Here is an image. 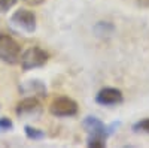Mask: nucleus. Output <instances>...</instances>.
<instances>
[{"mask_svg":"<svg viewBox=\"0 0 149 148\" xmlns=\"http://www.w3.org/2000/svg\"><path fill=\"white\" fill-rule=\"evenodd\" d=\"M10 22L22 32L33 33L36 30V15L29 9H18L10 17Z\"/></svg>","mask_w":149,"mask_h":148,"instance_id":"obj_4","label":"nucleus"},{"mask_svg":"<svg viewBox=\"0 0 149 148\" xmlns=\"http://www.w3.org/2000/svg\"><path fill=\"white\" fill-rule=\"evenodd\" d=\"M42 109V105L39 102V97L36 96H29L26 99L17 105V114L19 117H24V115H31V114H36V112H40Z\"/></svg>","mask_w":149,"mask_h":148,"instance_id":"obj_6","label":"nucleus"},{"mask_svg":"<svg viewBox=\"0 0 149 148\" xmlns=\"http://www.w3.org/2000/svg\"><path fill=\"white\" fill-rule=\"evenodd\" d=\"M133 130L149 133V118H145V120H140L139 123H136V124L133 126Z\"/></svg>","mask_w":149,"mask_h":148,"instance_id":"obj_12","label":"nucleus"},{"mask_svg":"<svg viewBox=\"0 0 149 148\" xmlns=\"http://www.w3.org/2000/svg\"><path fill=\"white\" fill-rule=\"evenodd\" d=\"M112 32H113V26H112L110 22H106V21L95 24V27H94V33L98 38H107Z\"/></svg>","mask_w":149,"mask_h":148,"instance_id":"obj_9","label":"nucleus"},{"mask_svg":"<svg viewBox=\"0 0 149 148\" xmlns=\"http://www.w3.org/2000/svg\"><path fill=\"white\" fill-rule=\"evenodd\" d=\"M19 60L24 70H33V69L45 66V63L49 60V54L39 46H31L27 51L22 53Z\"/></svg>","mask_w":149,"mask_h":148,"instance_id":"obj_2","label":"nucleus"},{"mask_svg":"<svg viewBox=\"0 0 149 148\" xmlns=\"http://www.w3.org/2000/svg\"><path fill=\"white\" fill-rule=\"evenodd\" d=\"M21 58V48L9 34H0V60L8 65H15Z\"/></svg>","mask_w":149,"mask_h":148,"instance_id":"obj_1","label":"nucleus"},{"mask_svg":"<svg viewBox=\"0 0 149 148\" xmlns=\"http://www.w3.org/2000/svg\"><path fill=\"white\" fill-rule=\"evenodd\" d=\"M137 3L140 6H149V0H137Z\"/></svg>","mask_w":149,"mask_h":148,"instance_id":"obj_16","label":"nucleus"},{"mask_svg":"<svg viewBox=\"0 0 149 148\" xmlns=\"http://www.w3.org/2000/svg\"><path fill=\"white\" fill-rule=\"evenodd\" d=\"M24 132H26L27 138H30V139H33V141H39V139H43V138H45V133H43L42 130L34 129V127H31V126H26V127H24Z\"/></svg>","mask_w":149,"mask_h":148,"instance_id":"obj_10","label":"nucleus"},{"mask_svg":"<svg viewBox=\"0 0 149 148\" xmlns=\"http://www.w3.org/2000/svg\"><path fill=\"white\" fill-rule=\"evenodd\" d=\"M24 3H27V5H30V6H37V5H42V3H45L46 0H22Z\"/></svg>","mask_w":149,"mask_h":148,"instance_id":"obj_15","label":"nucleus"},{"mask_svg":"<svg viewBox=\"0 0 149 148\" xmlns=\"http://www.w3.org/2000/svg\"><path fill=\"white\" fill-rule=\"evenodd\" d=\"M17 0H0V12H6L15 5Z\"/></svg>","mask_w":149,"mask_h":148,"instance_id":"obj_14","label":"nucleus"},{"mask_svg":"<svg viewBox=\"0 0 149 148\" xmlns=\"http://www.w3.org/2000/svg\"><path fill=\"white\" fill-rule=\"evenodd\" d=\"M19 91L24 93V94H30L33 93L36 97H43L46 94V87H45V84L42 81H37V79H30L27 82H24L21 84V87H19Z\"/></svg>","mask_w":149,"mask_h":148,"instance_id":"obj_8","label":"nucleus"},{"mask_svg":"<svg viewBox=\"0 0 149 148\" xmlns=\"http://www.w3.org/2000/svg\"><path fill=\"white\" fill-rule=\"evenodd\" d=\"M12 126H14V124H12V121L9 118H0V133L10 130Z\"/></svg>","mask_w":149,"mask_h":148,"instance_id":"obj_13","label":"nucleus"},{"mask_svg":"<svg viewBox=\"0 0 149 148\" xmlns=\"http://www.w3.org/2000/svg\"><path fill=\"white\" fill-rule=\"evenodd\" d=\"M116 126H118V123H115L113 127H106L103 124V121L98 120L97 117H86L84 120V127H85L86 132L90 133V136H103V138H107L109 135L113 133Z\"/></svg>","mask_w":149,"mask_h":148,"instance_id":"obj_5","label":"nucleus"},{"mask_svg":"<svg viewBox=\"0 0 149 148\" xmlns=\"http://www.w3.org/2000/svg\"><path fill=\"white\" fill-rule=\"evenodd\" d=\"M95 102L100 105H106V106L121 103L122 102V93L116 88H110V87L102 88L95 96Z\"/></svg>","mask_w":149,"mask_h":148,"instance_id":"obj_7","label":"nucleus"},{"mask_svg":"<svg viewBox=\"0 0 149 148\" xmlns=\"http://www.w3.org/2000/svg\"><path fill=\"white\" fill-rule=\"evenodd\" d=\"M86 144L91 148H103L106 145V138H103V136H88Z\"/></svg>","mask_w":149,"mask_h":148,"instance_id":"obj_11","label":"nucleus"},{"mask_svg":"<svg viewBox=\"0 0 149 148\" xmlns=\"http://www.w3.org/2000/svg\"><path fill=\"white\" fill-rule=\"evenodd\" d=\"M49 111L55 117H74L79 111V106L73 99H70L67 96H60L52 100L51 106H49Z\"/></svg>","mask_w":149,"mask_h":148,"instance_id":"obj_3","label":"nucleus"}]
</instances>
